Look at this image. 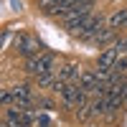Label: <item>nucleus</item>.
<instances>
[{
  "instance_id": "8",
  "label": "nucleus",
  "mask_w": 127,
  "mask_h": 127,
  "mask_svg": "<svg viewBox=\"0 0 127 127\" xmlns=\"http://www.w3.org/2000/svg\"><path fill=\"white\" fill-rule=\"evenodd\" d=\"M36 125H38V127H51V120H48V114H46V112H43V114H38Z\"/></svg>"
},
{
  "instance_id": "6",
  "label": "nucleus",
  "mask_w": 127,
  "mask_h": 127,
  "mask_svg": "<svg viewBox=\"0 0 127 127\" xmlns=\"http://www.w3.org/2000/svg\"><path fill=\"white\" fill-rule=\"evenodd\" d=\"M107 26L114 28L120 33V28H127V8H120V10H114V13L107 18Z\"/></svg>"
},
{
  "instance_id": "1",
  "label": "nucleus",
  "mask_w": 127,
  "mask_h": 127,
  "mask_svg": "<svg viewBox=\"0 0 127 127\" xmlns=\"http://www.w3.org/2000/svg\"><path fill=\"white\" fill-rule=\"evenodd\" d=\"M23 69H26V74H31L33 79H38V76H43V74H48V71H56V56L48 54V51H43V54H38V56L26 59Z\"/></svg>"
},
{
  "instance_id": "7",
  "label": "nucleus",
  "mask_w": 127,
  "mask_h": 127,
  "mask_svg": "<svg viewBox=\"0 0 127 127\" xmlns=\"http://www.w3.org/2000/svg\"><path fill=\"white\" fill-rule=\"evenodd\" d=\"M36 5H38V10H43L46 15H54L56 8H59V0H36Z\"/></svg>"
},
{
  "instance_id": "2",
  "label": "nucleus",
  "mask_w": 127,
  "mask_h": 127,
  "mask_svg": "<svg viewBox=\"0 0 127 127\" xmlns=\"http://www.w3.org/2000/svg\"><path fill=\"white\" fill-rule=\"evenodd\" d=\"M13 46H15V54H18V56H23V59H31V56L43 54V46H41V41H38L36 36H31V33H18L15 41H13Z\"/></svg>"
},
{
  "instance_id": "4",
  "label": "nucleus",
  "mask_w": 127,
  "mask_h": 127,
  "mask_svg": "<svg viewBox=\"0 0 127 127\" xmlns=\"http://www.w3.org/2000/svg\"><path fill=\"white\" fill-rule=\"evenodd\" d=\"M59 79L64 84H81V76H84V69L79 61H61L59 64Z\"/></svg>"
},
{
  "instance_id": "5",
  "label": "nucleus",
  "mask_w": 127,
  "mask_h": 127,
  "mask_svg": "<svg viewBox=\"0 0 127 127\" xmlns=\"http://www.w3.org/2000/svg\"><path fill=\"white\" fill-rule=\"evenodd\" d=\"M117 61H120V54H117V48H104L99 59H97V69L99 71H114V66H117Z\"/></svg>"
},
{
  "instance_id": "3",
  "label": "nucleus",
  "mask_w": 127,
  "mask_h": 127,
  "mask_svg": "<svg viewBox=\"0 0 127 127\" xmlns=\"http://www.w3.org/2000/svg\"><path fill=\"white\" fill-rule=\"evenodd\" d=\"M84 97H89V94L81 89V84H66V89L59 94V99H61V107H64V109H76L79 104H81Z\"/></svg>"
}]
</instances>
